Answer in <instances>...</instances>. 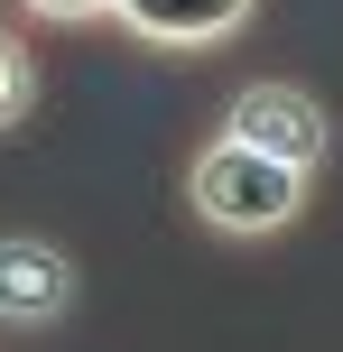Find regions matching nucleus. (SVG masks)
I'll return each instance as SVG.
<instances>
[{
  "label": "nucleus",
  "instance_id": "nucleus-1",
  "mask_svg": "<svg viewBox=\"0 0 343 352\" xmlns=\"http://www.w3.org/2000/svg\"><path fill=\"white\" fill-rule=\"evenodd\" d=\"M316 176L288 167V158H260V148L241 140H204L195 167H186V213H195L204 232H223V241H269V232H288L297 213H307Z\"/></svg>",
  "mask_w": 343,
  "mask_h": 352
},
{
  "label": "nucleus",
  "instance_id": "nucleus-2",
  "mask_svg": "<svg viewBox=\"0 0 343 352\" xmlns=\"http://www.w3.org/2000/svg\"><path fill=\"white\" fill-rule=\"evenodd\" d=\"M223 140H241V148H260V158H288V167H325L334 158V121H325V102H316L307 84H241L232 102H223Z\"/></svg>",
  "mask_w": 343,
  "mask_h": 352
},
{
  "label": "nucleus",
  "instance_id": "nucleus-3",
  "mask_svg": "<svg viewBox=\"0 0 343 352\" xmlns=\"http://www.w3.org/2000/svg\"><path fill=\"white\" fill-rule=\"evenodd\" d=\"M74 297H84L74 250H56L47 232H0V324L47 334V324L74 316Z\"/></svg>",
  "mask_w": 343,
  "mask_h": 352
},
{
  "label": "nucleus",
  "instance_id": "nucleus-4",
  "mask_svg": "<svg viewBox=\"0 0 343 352\" xmlns=\"http://www.w3.org/2000/svg\"><path fill=\"white\" fill-rule=\"evenodd\" d=\"M251 10L260 0H111V19L148 47H223L251 28Z\"/></svg>",
  "mask_w": 343,
  "mask_h": 352
},
{
  "label": "nucleus",
  "instance_id": "nucleus-5",
  "mask_svg": "<svg viewBox=\"0 0 343 352\" xmlns=\"http://www.w3.org/2000/svg\"><path fill=\"white\" fill-rule=\"evenodd\" d=\"M28 111H37V56H28L19 28H0V140H10Z\"/></svg>",
  "mask_w": 343,
  "mask_h": 352
},
{
  "label": "nucleus",
  "instance_id": "nucleus-6",
  "mask_svg": "<svg viewBox=\"0 0 343 352\" xmlns=\"http://www.w3.org/2000/svg\"><path fill=\"white\" fill-rule=\"evenodd\" d=\"M19 19H47V28H84V19H111V0H10Z\"/></svg>",
  "mask_w": 343,
  "mask_h": 352
}]
</instances>
